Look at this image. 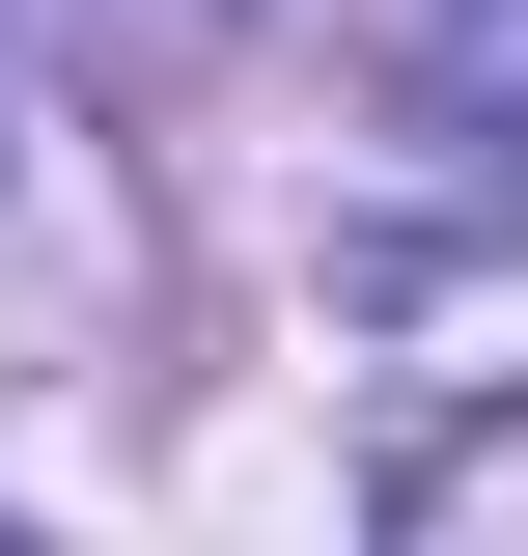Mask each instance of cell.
<instances>
[{
    "mask_svg": "<svg viewBox=\"0 0 528 556\" xmlns=\"http://www.w3.org/2000/svg\"><path fill=\"white\" fill-rule=\"evenodd\" d=\"M28 28H56V56H84V84H196V56H223V28H251V0H28Z\"/></svg>",
    "mask_w": 528,
    "mask_h": 556,
    "instance_id": "obj_3",
    "label": "cell"
},
{
    "mask_svg": "<svg viewBox=\"0 0 528 556\" xmlns=\"http://www.w3.org/2000/svg\"><path fill=\"white\" fill-rule=\"evenodd\" d=\"M390 556H528V417H473V445H417Z\"/></svg>",
    "mask_w": 528,
    "mask_h": 556,
    "instance_id": "obj_2",
    "label": "cell"
},
{
    "mask_svg": "<svg viewBox=\"0 0 528 556\" xmlns=\"http://www.w3.org/2000/svg\"><path fill=\"white\" fill-rule=\"evenodd\" d=\"M0 556H28V529H0Z\"/></svg>",
    "mask_w": 528,
    "mask_h": 556,
    "instance_id": "obj_4",
    "label": "cell"
},
{
    "mask_svg": "<svg viewBox=\"0 0 528 556\" xmlns=\"http://www.w3.org/2000/svg\"><path fill=\"white\" fill-rule=\"evenodd\" d=\"M362 56H390V112L473 139V195L528 223V0H362Z\"/></svg>",
    "mask_w": 528,
    "mask_h": 556,
    "instance_id": "obj_1",
    "label": "cell"
}]
</instances>
